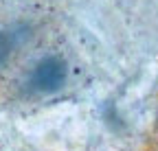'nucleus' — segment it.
<instances>
[{"label": "nucleus", "instance_id": "1", "mask_svg": "<svg viewBox=\"0 0 158 151\" xmlns=\"http://www.w3.org/2000/svg\"><path fill=\"white\" fill-rule=\"evenodd\" d=\"M68 81V64L59 55H46L42 57L33 70L29 72V88L42 94H51L62 90Z\"/></svg>", "mask_w": 158, "mask_h": 151}, {"label": "nucleus", "instance_id": "2", "mask_svg": "<svg viewBox=\"0 0 158 151\" xmlns=\"http://www.w3.org/2000/svg\"><path fill=\"white\" fill-rule=\"evenodd\" d=\"M18 46V35L11 29H2L0 31V68H5L11 59V55Z\"/></svg>", "mask_w": 158, "mask_h": 151}]
</instances>
